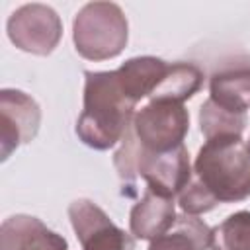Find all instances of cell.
<instances>
[{
  "label": "cell",
  "instance_id": "obj_1",
  "mask_svg": "<svg viewBox=\"0 0 250 250\" xmlns=\"http://www.w3.org/2000/svg\"><path fill=\"white\" fill-rule=\"evenodd\" d=\"M135 113L137 105L123 94L115 70L84 72V107L74 131L86 146L107 150L121 143Z\"/></svg>",
  "mask_w": 250,
  "mask_h": 250
},
{
  "label": "cell",
  "instance_id": "obj_2",
  "mask_svg": "<svg viewBox=\"0 0 250 250\" xmlns=\"http://www.w3.org/2000/svg\"><path fill=\"white\" fill-rule=\"evenodd\" d=\"M191 176L217 203L250 197V154L242 137L207 139L197 150Z\"/></svg>",
  "mask_w": 250,
  "mask_h": 250
},
{
  "label": "cell",
  "instance_id": "obj_3",
  "mask_svg": "<svg viewBox=\"0 0 250 250\" xmlns=\"http://www.w3.org/2000/svg\"><path fill=\"white\" fill-rule=\"evenodd\" d=\"M127 39V18L113 2H88L74 16V49L86 61H107L121 55Z\"/></svg>",
  "mask_w": 250,
  "mask_h": 250
},
{
  "label": "cell",
  "instance_id": "obj_4",
  "mask_svg": "<svg viewBox=\"0 0 250 250\" xmlns=\"http://www.w3.org/2000/svg\"><path fill=\"white\" fill-rule=\"evenodd\" d=\"M133 133L141 148L164 152L184 145L189 131V113L184 104L148 100L133 117Z\"/></svg>",
  "mask_w": 250,
  "mask_h": 250
},
{
  "label": "cell",
  "instance_id": "obj_5",
  "mask_svg": "<svg viewBox=\"0 0 250 250\" xmlns=\"http://www.w3.org/2000/svg\"><path fill=\"white\" fill-rule=\"evenodd\" d=\"M6 31L12 45L20 51L47 57L55 51L62 37V21L51 6L31 2L10 14Z\"/></svg>",
  "mask_w": 250,
  "mask_h": 250
},
{
  "label": "cell",
  "instance_id": "obj_6",
  "mask_svg": "<svg viewBox=\"0 0 250 250\" xmlns=\"http://www.w3.org/2000/svg\"><path fill=\"white\" fill-rule=\"evenodd\" d=\"M68 219L82 250H135V236L119 229L92 199H74Z\"/></svg>",
  "mask_w": 250,
  "mask_h": 250
},
{
  "label": "cell",
  "instance_id": "obj_7",
  "mask_svg": "<svg viewBox=\"0 0 250 250\" xmlns=\"http://www.w3.org/2000/svg\"><path fill=\"white\" fill-rule=\"evenodd\" d=\"M41 109L37 102L21 90L4 88L0 92V154L6 160L18 146L31 143L39 131Z\"/></svg>",
  "mask_w": 250,
  "mask_h": 250
},
{
  "label": "cell",
  "instance_id": "obj_8",
  "mask_svg": "<svg viewBox=\"0 0 250 250\" xmlns=\"http://www.w3.org/2000/svg\"><path fill=\"white\" fill-rule=\"evenodd\" d=\"M0 250H68V242L37 217L20 213L2 223Z\"/></svg>",
  "mask_w": 250,
  "mask_h": 250
},
{
  "label": "cell",
  "instance_id": "obj_9",
  "mask_svg": "<svg viewBox=\"0 0 250 250\" xmlns=\"http://www.w3.org/2000/svg\"><path fill=\"white\" fill-rule=\"evenodd\" d=\"M174 197L158 189L145 188L143 197L133 205L129 215V230L139 240H154L176 223Z\"/></svg>",
  "mask_w": 250,
  "mask_h": 250
},
{
  "label": "cell",
  "instance_id": "obj_10",
  "mask_svg": "<svg viewBox=\"0 0 250 250\" xmlns=\"http://www.w3.org/2000/svg\"><path fill=\"white\" fill-rule=\"evenodd\" d=\"M168 64L170 62L156 57H133L115 70V76L127 100L137 105L141 100L150 98L166 74Z\"/></svg>",
  "mask_w": 250,
  "mask_h": 250
},
{
  "label": "cell",
  "instance_id": "obj_11",
  "mask_svg": "<svg viewBox=\"0 0 250 250\" xmlns=\"http://www.w3.org/2000/svg\"><path fill=\"white\" fill-rule=\"evenodd\" d=\"M209 98L225 109L246 113L250 109V66L215 72L209 82Z\"/></svg>",
  "mask_w": 250,
  "mask_h": 250
},
{
  "label": "cell",
  "instance_id": "obj_12",
  "mask_svg": "<svg viewBox=\"0 0 250 250\" xmlns=\"http://www.w3.org/2000/svg\"><path fill=\"white\" fill-rule=\"evenodd\" d=\"M211 246V229L193 215H182L160 236L150 240L148 250H207Z\"/></svg>",
  "mask_w": 250,
  "mask_h": 250
},
{
  "label": "cell",
  "instance_id": "obj_13",
  "mask_svg": "<svg viewBox=\"0 0 250 250\" xmlns=\"http://www.w3.org/2000/svg\"><path fill=\"white\" fill-rule=\"evenodd\" d=\"M203 86V72L191 62H172L148 100H170L184 104Z\"/></svg>",
  "mask_w": 250,
  "mask_h": 250
},
{
  "label": "cell",
  "instance_id": "obj_14",
  "mask_svg": "<svg viewBox=\"0 0 250 250\" xmlns=\"http://www.w3.org/2000/svg\"><path fill=\"white\" fill-rule=\"evenodd\" d=\"M197 121L205 141L217 137H242L248 123L246 113H234L230 109H225L211 98H207L199 107Z\"/></svg>",
  "mask_w": 250,
  "mask_h": 250
},
{
  "label": "cell",
  "instance_id": "obj_15",
  "mask_svg": "<svg viewBox=\"0 0 250 250\" xmlns=\"http://www.w3.org/2000/svg\"><path fill=\"white\" fill-rule=\"evenodd\" d=\"M211 250H250V211H236L211 229Z\"/></svg>",
  "mask_w": 250,
  "mask_h": 250
},
{
  "label": "cell",
  "instance_id": "obj_16",
  "mask_svg": "<svg viewBox=\"0 0 250 250\" xmlns=\"http://www.w3.org/2000/svg\"><path fill=\"white\" fill-rule=\"evenodd\" d=\"M246 148H248V154H250V141L246 143Z\"/></svg>",
  "mask_w": 250,
  "mask_h": 250
}]
</instances>
